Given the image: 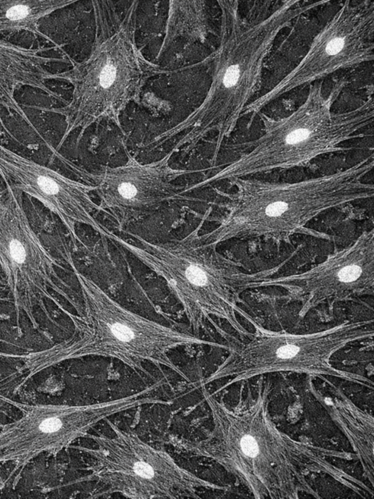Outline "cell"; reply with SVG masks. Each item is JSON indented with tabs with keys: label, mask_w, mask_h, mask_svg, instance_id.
Wrapping results in <instances>:
<instances>
[{
	"label": "cell",
	"mask_w": 374,
	"mask_h": 499,
	"mask_svg": "<svg viewBox=\"0 0 374 499\" xmlns=\"http://www.w3.org/2000/svg\"><path fill=\"white\" fill-rule=\"evenodd\" d=\"M373 334L372 321L302 336L261 333L235 349L219 375L237 381L282 371L342 376L330 364L332 356L349 343Z\"/></svg>",
	"instance_id": "5"
},
{
	"label": "cell",
	"mask_w": 374,
	"mask_h": 499,
	"mask_svg": "<svg viewBox=\"0 0 374 499\" xmlns=\"http://www.w3.org/2000/svg\"><path fill=\"white\" fill-rule=\"evenodd\" d=\"M37 183H38L42 191L45 192L47 194H55L58 191L57 184L48 177H39L38 180H37Z\"/></svg>",
	"instance_id": "13"
},
{
	"label": "cell",
	"mask_w": 374,
	"mask_h": 499,
	"mask_svg": "<svg viewBox=\"0 0 374 499\" xmlns=\"http://www.w3.org/2000/svg\"><path fill=\"white\" fill-rule=\"evenodd\" d=\"M374 3L346 1L315 37L298 66L266 95L245 107L246 114L263 107L302 84L338 70L372 61L374 58Z\"/></svg>",
	"instance_id": "6"
},
{
	"label": "cell",
	"mask_w": 374,
	"mask_h": 499,
	"mask_svg": "<svg viewBox=\"0 0 374 499\" xmlns=\"http://www.w3.org/2000/svg\"><path fill=\"white\" fill-rule=\"evenodd\" d=\"M346 82L337 81L328 97L322 84L310 88L305 103L287 118L263 116L265 133L240 145L245 153L224 170L223 177L240 178L276 169L305 165L317 156L340 150L338 145L373 120V97L356 109L334 114L331 106Z\"/></svg>",
	"instance_id": "3"
},
{
	"label": "cell",
	"mask_w": 374,
	"mask_h": 499,
	"mask_svg": "<svg viewBox=\"0 0 374 499\" xmlns=\"http://www.w3.org/2000/svg\"><path fill=\"white\" fill-rule=\"evenodd\" d=\"M63 424L61 419L58 418H50L43 421L40 424V430L45 433H53L58 431L63 427Z\"/></svg>",
	"instance_id": "14"
},
{
	"label": "cell",
	"mask_w": 374,
	"mask_h": 499,
	"mask_svg": "<svg viewBox=\"0 0 374 499\" xmlns=\"http://www.w3.org/2000/svg\"><path fill=\"white\" fill-rule=\"evenodd\" d=\"M29 14V9L27 6L24 5L15 6L10 8L6 13L8 19L11 21L22 20L27 17Z\"/></svg>",
	"instance_id": "11"
},
{
	"label": "cell",
	"mask_w": 374,
	"mask_h": 499,
	"mask_svg": "<svg viewBox=\"0 0 374 499\" xmlns=\"http://www.w3.org/2000/svg\"><path fill=\"white\" fill-rule=\"evenodd\" d=\"M115 78H116V69L113 65L109 64L102 68L99 76V81L100 85L103 88L106 89L113 85Z\"/></svg>",
	"instance_id": "10"
},
{
	"label": "cell",
	"mask_w": 374,
	"mask_h": 499,
	"mask_svg": "<svg viewBox=\"0 0 374 499\" xmlns=\"http://www.w3.org/2000/svg\"><path fill=\"white\" fill-rule=\"evenodd\" d=\"M97 474L113 488L139 498H173L203 482L180 469L165 453L137 437L119 433L97 440Z\"/></svg>",
	"instance_id": "7"
},
{
	"label": "cell",
	"mask_w": 374,
	"mask_h": 499,
	"mask_svg": "<svg viewBox=\"0 0 374 499\" xmlns=\"http://www.w3.org/2000/svg\"><path fill=\"white\" fill-rule=\"evenodd\" d=\"M262 286L286 289L292 298L301 302V313L323 302L373 293L374 231L362 234L352 245L309 271L275 280L267 279Z\"/></svg>",
	"instance_id": "8"
},
{
	"label": "cell",
	"mask_w": 374,
	"mask_h": 499,
	"mask_svg": "<svg viewBox=\"0 0 374 499\" xmlns=\"http://www.w3.org/2000/svg\"><path fill=\"white\" fill-rule=\"evenodd\" d=\"M216 429L208 453L258 497L292 498L301 469L322 464V451L276 430L263 403L232 411L217 405Z\"/></svg>",
	"instance_id": "2"
},
{
	"label": "cell",
	"mask_w": 374,
	"mask_h": 499,
	"mask_svg": "<svg viewBox=\"0 0 374 499\" xmlns=\"http://www.w3.org/2000/svg\"><path fill=\"white\" fill-rule=\"evenodd\" d=\"M373 167L367 158L342 172L295 183L235 179L237 193L218 237L285 240L326 209L372 197L373 184L362 179Z\"/></svg>",
	"instance_id": "1"
},
{
	"label": "cell",
	"mask_w": 374,
	"mask_h": 499,
	"mask_svg": "<svg viewBox=\"0 0 374 499\" xmlns=\"http://www.w3.org/2000/svg\"><path fill=\"white\" fill-rule=\"evenodd\" d=\"M284 2L266 19L245 24L238 13V2H223V40L217 80L212 96V112L224 134L234 129L256 91L263 63L281 30L295 18L320 5V1L299 6Z\"/></svg>",
	"instance_id": "4"
},
{
	"label": "cell",
	"mask_w": 374,
	"mask_h": 499,
	"mask_svg": "<svg viewBox=\"0 0 374 499\" xmlns=\"http://www.w3.org/2000/svg\"><path fill=\"white\" fill-rule=\"evenodd\" d=\"M110 329L115 339L120 343L129 344L136 338V334L133 329L122 323H115L110 326Z\"/></svg>",
	"instance_id": "9"
},
{
	"label": "cell",
	"mask_w": 374,
	"mask_h": 499,
	"mask_svg": "<svg viewBox=\"0 0 374 499\" xmlns=\"http://www.w3.org/2000/svg\"><path fill=\"white\" fill-rule=\"evenodd\" d=\"M120 194L124 198H131L137 194V189L134 185L130 183H123L118 188Z\"/></svg>",
	"instance_id": "15"
},
{
	"label": "cell",
	"mask_w": 374,
	"mask_h": 499,
	"mask_svg": "<svg viewBox=\"0 0 374 499\" xmlns=\"http://www.w3.org/2000/svg\"><path fill=\"white\" fill-rule=\"evenodd\" d=\"M10 250H11V256L16 262H24L26 258V252L24 246L20 242L18 241V240H14V241L11 242Z\"/></svg>",
	"instance_id": "12"
}]
</instances>
